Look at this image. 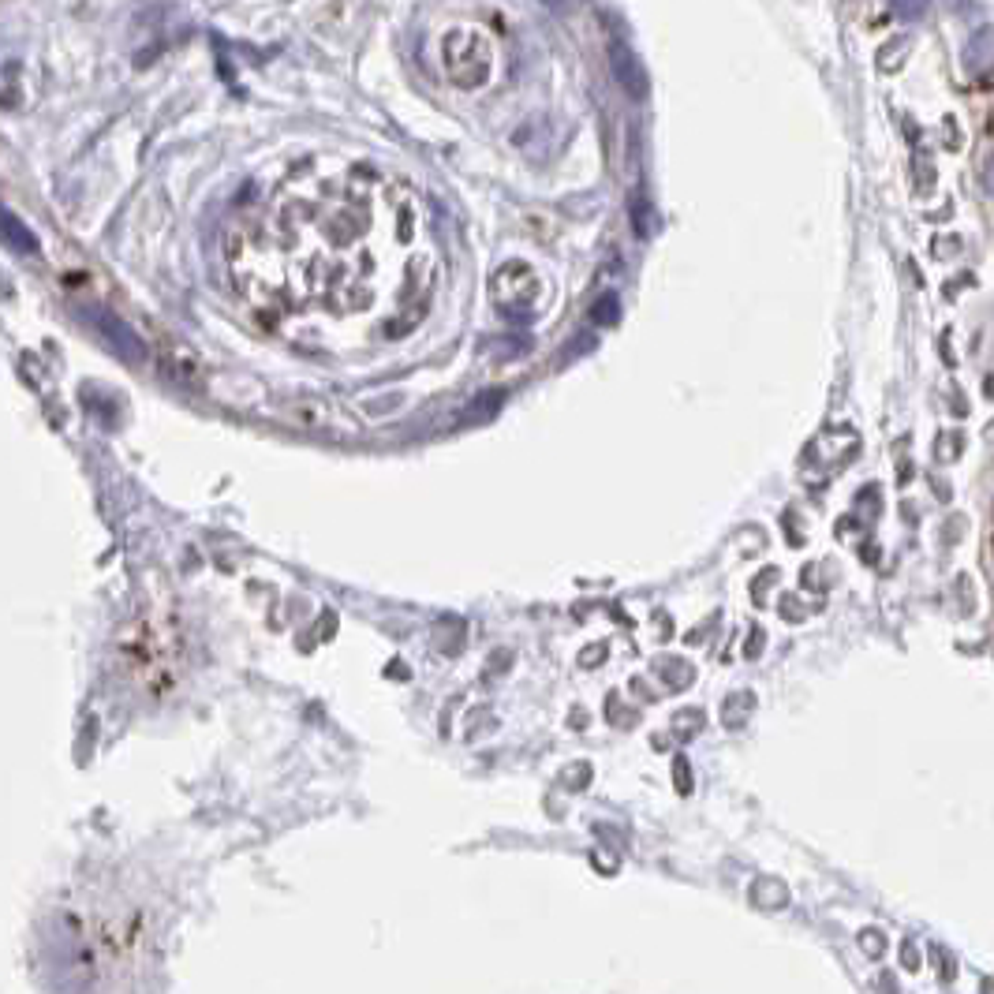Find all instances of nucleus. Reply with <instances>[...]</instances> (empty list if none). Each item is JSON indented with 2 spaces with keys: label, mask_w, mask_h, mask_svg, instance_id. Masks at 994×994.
Segmentation results:
<instances>
[{
  "label": "nucleus",
  "mask_w": 994,
  "mask_h": 994,
  "mask_svg": "<svg viewBox=\"0 0 994 994\" xmlns=\"http://www.w3.org/2000/svg\"><path fill=\"white\" fill-rule=\"evenodd\" d=\"M228 277L258 326L299 352L370 359L430 314L438 247L412 187L370 165L288 176L232 225Z\"/></svg>",
  "instance_id": "nucleus-1"
},
{
  "label": "nucleus",
  "mask_w": 994,
  "mask_h": 994,
  "mask_svg": "<svg viewBox=\"0 0 994 994\" xmlns=\"http://www.w3.org/2000/svg\"><path fill=\"white\" fill-rule=\"evenodd\" d=\"M116 658L142 696H169L187 669V636L172 613L142 610L116 639Z\"/></svg>",
  "instance_id": "nucleus-2"
},
{
  "label": "nucleus",
  "mask_w": 994,
  "mask_h": 994,
  "mask_svg": "<svg viewBox=\"0 0 994 994\" xmlns=\"http://www.w3.org/2000/svg\"><path fill=\"white\" fill-rule=\"evenodd\" d=\"M610 57H613V71H617V79L625 83L628 94H632V98H643V90H647V75H643V68H639L636 53H632L628 45L613 42Z\"/></svg>",
  "instance_id": "nucleus-3"
}]
</instances>
